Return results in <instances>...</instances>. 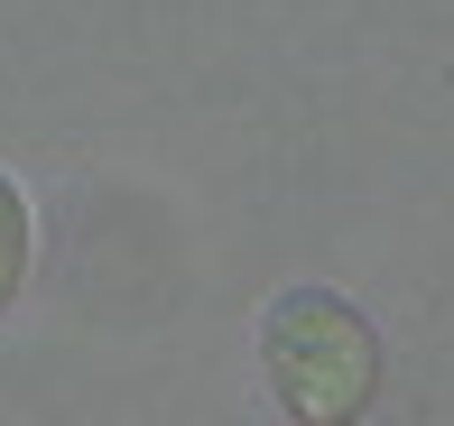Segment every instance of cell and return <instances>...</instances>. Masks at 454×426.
Wrapping results in <instances>:
<instances>
[{
	"instance_id": "obj_1",
	"label": "cell",
	"mask_w": 454,
	"mask_h": 426,
	"mask_svg": "<svg viewBox=\"0 0 454 426\" xmlns=\"http://www.w3.org/2000/svg\"><path fill=\"white\" fill-rule=\"evenodd\" d=\"M260 361H270V390L287 417H353L380 380V343L371 324L325 288H287L270 315H260Z\"/></svg>"
},
{
	"instance_id": "obj_2",
	"label": "cell",
	"mask_w": 454,
	"mask_h": 426,
	"mask_svg": "<svg viewBox=\"0 0 454 426\" xmlns=\"http://www.w3.org/2000/svg\"><path fill=\"white\" fill-rule=\"evenodd\" d=\"M19 278H28V195H19L10 167H0V306L19 297Z\"/></svg>"
}]
</instances>
